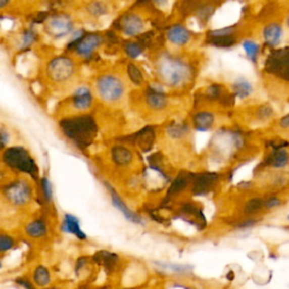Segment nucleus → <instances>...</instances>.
Wrapping results in <instances>:
<instances>
[{
	"instance_id": "f257e3e1",
	"label": "nucleus",
	"mask_w": 289,
	"mask_h": 289,
	"mask_svg": "<svg viewBox=\"0 0 289 289\" xmlns=\"http://www.w3.org/2000/svg\"><path fill=\"white\" fill-rule=\"evenodd\" d=\"M62 133L81 151L88 148L98 133V123L91 115H77L60 121Z\"/></svg>"
},
{
	"instance_id": "f03ea898",
	"label": "nucleus",
	"mask_w": 289,
	"mask_h": 289,
	"mask_svg": "<svg viewBox=\"0 0 289 289\" xmlns=\"http://www.w3.org/2000/svg\"><path fill=\"white\" fill-rule=\"evenodd\" d=\"M157 72L160 78L171 87H180L189 83L194 75L191 66L180 58L166 56L158 62Z\"/></svg>"
},
{
	"instance_id": "7ed1b4c3",
	"label": "nucleus",
	"mask_w": 289,
	"mask_h": 289,
	"mask_svg": "<svg viewBox=\"0 0 289 289\" xmlns=\"http://www.w3.org/2000/svg\"><path fill=\"white\" fill-rule=\"evenodd\" d=\"M5 164L12 170H15L22 173L31 175L33 179H37L38 167L35 161L30 155L25 148L21 146L11 147L5 151L3 155Z\"/></svg>"
},
{
	"instance_id": "20e7f679",
	"label": "nucleus",
	"mask_w": 289,
	"mask_h": 289,
	"mask_svg": "<svg viewBox=\"0 0 289 289\" xmlns=\"http://www.w3.org/2000/svg\"><path fill=\"white\" fill-rule=\"evenodd\" d=\"M96 90L101 99L108 103H114L121 100L124 95V84L119 77L107 74L99 77L96 81Z\"/></svg>"
},
{
	"instance_id": "39448f33",
	"label": "nucleus",
	"mask_w": 289,
	"mask_h": 289,
	"mask_svg": "<svg viewBox=\"0 0 289 289\" xmlns=\"http://www.w3.org/2000/svg\"><path fill=\"white\" fill-rule=\"evenodd\" d=\"M74 72L75 62L69 57H56L47 65V74L52 80L58 81V83L69 79L74 75Z\"/></svg>"
},
{
	"instance_id": "423d86ee",
	"label": "nucleus",
	"mask_w": 289,
	"mask_h": 289,
	"mask_svg": "<svg viewBox=\"0 0 289 289\" xmlns=\"http://www.w3.org/2000/svg\"><path fill=\"white\" fill-rule=\"evenodd\" d=\"M264 68L269 74L288 80V47L272 51L268 57Z\"/></svg>"
},
{
	"instance_id": "0eeeda50",
	"label": "nucleus",
	"mask_w": 289,
	"mask_h": 289,
	"mask_svg": "<svg viewBox=\"0 0 289 289\" xmlns=\"http://www.w3.org/2000/svg\"><path fill=\"white\" fill-rule=\"evenodd\" d=\"M5 197L8 201H11L15 206L26 205L31 200L32 189L27 182L23 180H17L12 182L5 187Z\"/></svg>"
},
{
	"instance_id": "6e6552de",
	"label": "nucleus",
	"mask_w": 289,
	"mask_h": 289,
	"mask_svg": "<svg viewBox=\"0 0 289 289\" xmlns=\"http://www.w3.org/2000/svg\"><path fill=\"white\" fill-rule=\"evenodd\" d=\"M74 28V22L67 14H57L47 19L46 31L51 36L56 38L68 35Z\"/></svg>"
},
{
	"instance_id": "1a4fd4ad",
	"label": "nucleus",
	"mask_w": 289,
	"mask_h": 289,
	"mask_svg": "<svg viewBox=\"0 0 289 289\" xmlns=\"http://www.w3.org/2000/svg\"><path fill=\"white\" fill-rule=\"evenodd\" d=\"M103 43V36L98 33H88L80 37L74 46V50L77 55L83 58H90L94 52L99 49L100 45Z\"/></svg>"
},
{
	"instance_id": "9d476101",
	"label": "nucleus",
	"mask_w": 289,
	"mask_h": 289,
	"mask_svg": "<svg viewBox=\"0 0 289 289\" xmlns=\"http://www.w3.org/2000/svg\"><path fill=\"white\" fill-rule=\"evenodd\" d=\"M218 180V175L216 173H200V174L192 175V192L196 196H204L215 186Z\"/></svg>"
},
{
	"instance_id": "9b49d317",
	"label": "nucleus",
	"mask_w": 289,
	"mask_h": 289,
	"mask_svg": "<svg viewBox=\"0 0 289 289\" xmlns=\"http://www.w3.org/2000/svg\"><path fill=\"white\" fill-rule=\"evenodd\" d=\"M105 186H107L108 191L110 192V196H111V201H112V205L114 206V208H117L120 213H121L124 218L127 220H129L130 223L132 224H137V225H142L143 224V220H142V217L140 215H138L137 213H134L131 209L129 208V207L124 204L123 200L121 199V197L118 195V192L115 191L112 186H111L109 183L105 182Z\"/></svg>"
},
{
	"instance_id": "f8f14e48",
	"label": "nucleus",
	"mask_w": 289,
	"mask_h": 289,
	"mask_svg": "<svg viewBox=\"0 0 289 289\" xmlns=\"http://www.w3.org/2000/svg\"><path fill=\"white\" fill-rule=\"evenodd\" d=\"M119 26L127 36H137L143 30V21L138 14L127 13L119 19Z\"/></svg>"
},
{
	"instance_id": "ddd939ff",
	"label": "nucleus",
	"mask_w": 289,
	"mask_h": 289,
	"mask_svg": "<svg viewBox=\"0 0 289 289\" xmlns=\"http://www.w3.org/2000/svg\"><path fill=\"white\" fill-rule=\"evenodd\" d=\"M146 102L151 109L160 111L167 107L168 100L166 94L164 93L161 87L149 86L146 91Z\"/></svg>"
},
{
	"instance_id": "4468645a",
	"label": "nucleus",
	"mask_w": 289,
	"mask_h": 289,
	"mask_svg": "<svg viewBox=\"0 0 289 289\" xmlns=\"http://www.w3.org/2000/svg\"><path fill=\"white\" fill-rule=\"evenodd\" d=\"M71 102L76 110L85 111L89 109L91 104H93V94H91V90L88 87H86V86L77 88L75 93L72 94Z\"/></svg>"
},
{
	"instance_id": "2eb2a0df",
	"label": "nucleus",
	"mask_w": 289,
	"mask_h": 289,
	"mask_svg": "<svg viewBox=\"0 0 289 289\" xmlns=\"http://www.w3.org/2000/svg\"><path fill=\"white\" fill-rule=\"evenodd\" d=\"M167 40L175 45H185L191 40V33L186 27L180 24L173 25L166 32Z\"/></svg>"
},
{
	"instance_id": "dca6fc26",
	"label": "nucleus",
	"mask_w": 289,
	"mask_h": 289,
	"mask_svg": "<svg viewBox=\"0 0 289 289\" xmlns=\"http://www.w3.org/2000/svg\"><path fill=\"white\" fill-rule=\"evenodd\" d=\"M91 260H93L96 264H99V266H102L108 272H112L118 264L119 255L113 252L102 250V251L96 252Z\"/></svg>"
},
{
	"instance_id": "f3484780",
	"label": "nucleus",
	"mask_w": 289,
	"mask_h": 289,
	"mask_svg": "<svg viewBox=\"0 0 289 289\" xmlns=\"http://www.w3.org/2000/svg\"><path fill=\"white\" fill-rule=\"evenodd\" d=\"M61 230L65 233L75 235L76 237L80 240H85L86 238H87V236H86V234L80 228L79 219L74 215H70V214L65 215L64 221H62V225H61Z\"/></svg>"
},
{
	"instance_id": "a211bd4d",
	"label": "nucleus",
	"mask_w": 289,
	"mask_h": 289,
	"mask_svg": "<svg viewBox=\"0 0 289 289\" xmlns=\"http://www.w3.org/2000/svg\"><path fill=\"white\" fill-rule=\"evenodd\" d=\"M282 26L277 23H271L264 27L263 37L269 46H277L282 38Z\"/></svg>"
},
{
	"instance_id": "6ab92c4d",
	"label": "nucleus",
	"mask_w": 289,
	"mask_h": 289,
	"mask_svg": "<svg viewBox=\"0 0 289 289\" xmlns=\"http://www.w3.org/2000/svg\"><path fill=\"white\" fill-rule=\"evenodd\" d=\"M133 141L140 147L143 152H148L153 147V143L155 141V131L153 128L147 127L140 130L138 133L132 136Z\"/></svg>"
},
{
	"instance_id": "aec40b11",
	"label": "nucleus",
	"mask_w": 289,
	"mask_h": 289,
	"mask_svg": "<svg viewBox=\"0 0 289 289\" xmlns=\"http://www.w3.org/2000/svg\"><path fill=\"white\" fill-rule=\"evenodd\" d=\"M215 123V115L211 112H207V111H201L195 114L194 117V126L198 130V131H208L213 128Z\"/></svg>"
},
{
	"instance_id": "412c9836",
	"label": "nucleus",
	"mask_w": 289,
	"mask_h": 289,
	"mask_svg": "<svg viewBox=\"0 0 289 289\" xmlns=\"http://www.w3.org/2000/svg\"><path fill=\"white\" fill-rule=\"evenodd\" d=\"M112 160L118 166H127L133 160V155L129 148L118 144L112 149Z\"/></svg>"
},
{
	"instance_id": "4be33fe9",
	"label": "nucleus",
	"mask_w": 289,
	"mask_h": 289,
	"mask_svg": "<svg viewBox=\"0 0 289 289\" xmlns=\"http://www.w3.org/2000/svg\"><path fill=\"white\" fill-rule=\"evenodd\" d=\"M266 163L269 166L276 167V168H283L287 166L288 164V152L285 148H278L270 154Z\"/></svg>"
},
{
	"instance_id": "5701e85b",
	"label": "nucleus",
	"mask_w": 289,
	"mask_h": 289,
	"mask_svg": "<svg viewBox=\"0 0 289 289\" xmlns=\"http://www.w3.org/2000/svg\"><path fill=\"white\" fill-rule=\"evenodd\" d=\"M192 175L194 174H184V173L177 175L174 181L172 182L170 189L167 191V198L168 197H174L176 195H179L181 191L184 190L187 184L191 182Z\"/></svg>"
},
{
	"instance_id": "b1692460",
	"label": "nucleus",
	"mask_w": 289,
	"mask_h": 289,
	"mask_svg": "<svg viewBox=\"0 0 289 289\" xmlns=\"http://www.w3.org/2000/svg\"><path fill=\"white\" fill-rule=\"evenodd\" d=\"M26 234L32 238H41L45 236L47 233V226L44 220L42 219H35L27 224L25 228Z\"/></svg>"
},
{
	"instance_id": "393cba45",
	"label": "nucleus",
	"mask_w": 289,
	"mask_h": 289,
	"mask_svg": "<svg viewBox=\"0 0 289 289\" xmlns=\"http://www.w3.org/2000/svg\"><path fill=\"white\" fill-rule=\"evenodd\" d=\"M234 95L239 99H247L253 93V86L245 78H238L234 81L232 86Z\"/></svg>"
},
{
	"instance_id": "a878e982",
	"label": "nucleus",
	"mask_w": 289,
	"mask_h": 289,
	"mask_svg": "<svg viewBox=\"0 0 289 289\" xmlns=\"http://www.w3.org/2000/svg\"><path fill=\"white\" fill-rule=\"evenodd\" d=\"M33 281L37 287L44 288L50 285L51 274L49 269L44 266H37L33 271Z\"/></svg>"
},
{
	"instance_id": "bb28decb",
	"label": "nucleus",
	"mask_w": 289,
	"mask_h": 289,
	"mask_svg": "<svg viewBox=\"0 0 289 289\" xmlns=\"http://www.w3.org/2000/svg\"><path fill=\"white\" fill-rule=\"evenodd\" d=\"M207 43L216 47L227 49L235 44L236 38L234 35H208Z\"/></svg>"
},
{
	"instance_id": "cd10ccee",
	"label": "nucleus",
	"mask_w": 289,
	"mask_h": 289,
	"mask_svg": "<svg viewBox=\"0 0 289 289\" xmlns=\"http://www.w3.org/2000/svg\"><path fill=\"white\" fill-rule=\"evenodd\" d=\"M189 130L185 123H174L167 128V134L173 139H181L189 133Z\"/></svg>"
},
{
	"instance_id": "c85d7f7f",
	"label": "nucleus",
	"mask_w": 289,
	"mask_h": 289,
	"mask_svg": "<svg viewBox=\"0 0 289 289\" xmlns=\"http://www.w3.org/2000/svg\"><path fill=\"white\" fill-rule=\"evenodd\" d=\"M242 46L245 50V52H247V56L249 59L255 64V62L258 61V57L260 54V45L258 44V43H255L254 41L245 40L242 43Z\"/></svg>"
},
{
	"instance_id": "c756f323",
	"label": "nucleus",
	"mask_w": 289,
	"mask_h": 289,
	"mask_svg": "<svg viewBox=\"0 0 289 289\" xmlns=\"http://www.w3.org/2000/svg\"><path fill=\"white\" fill-rule=\"evenodd\" d=\"M207 95L209 96L211 100H218L220 102H224L225 104L228 102V101H226L225 98L227 99L229 96H227V94H225V90L224 88L221 87L220 85H211L209 86L208 88H207Z\"/></svg>"
},
{
	"instance_id": "7c9ffc66",
	"label": "nucleus",
	"mask_w": 289,
	"mask_h": 289,
	"mask_svg": "<svg viewBox=\"0 0 289 289\" xmlns=\"http://www.w3.org/2000/svg\"><path fill=\"white\" fill-rule=\"evenodd\" d=\"M123 49L127 56L132 58V59L140 57L143 52V47L138 42H126L123 45Z\"/></svg>"
},
{
	"instance_id": "2f4dec72",
	"label": "nucleus",
	"mask_w": 289,
	"mask_h": 289,
	"mask_svg": "<svg viewBox=\"0 0 289 289\" xmlns=\"http://www.w3.org/2000/svg\"><path fill=\"white\" fill-rule=\"evenodd\" d=\"M128 75L132 83L137 86H140L143 83V75L142 71L138 68L136 65L129 64L128 65Z\"/></svg>"
},
{
	"instance_id": "473e14b6",
	"label": "nucleus",
	"mask_w": 289,
	"mask_h": 289,
	"mask_svg": "<svg viewBox=\"0 0 289 289\" xmlns=\"http://www.w3.org/2000/svg\"><path fill=\"white\" fill-rule=\"evenodd\" d=\"M263 208V200L261 198H253L247 202L244 211L247 215H254Z\"/></svg>"
},
{
	"instance_id": "72a5a7b5",
	"label": "nucleus",
	"mask_w": 289,
	"mask_h": 289,
	"mask_svg": "<svg viewBox=\"0 0 289 289\" xmlns=\"http://www.w3.org/2000/svg\"><path fill=\"white\" fill-rule=\"evenodd\" d=\"M87 11L89 14H91L93 16H102L105 15L108 13V7L107 5L104 3H100V2H95V3H90L87 6Z\"/></svg>"
},
{
	"instance_id": "f704fd0d",
	"label": "nucleus",
	"mask_w": 289,
	"mask_h": 289,
	"mask_svg": "<svg viewBox=\"0 0 289 289\" xmlns=\"http://www.w3.org/2000/svg\"><path fill=\"white\" fill-rule=\"evenodd\" d=\"M15 247V239L7 234L0 233V253L8 252Z\"/></svg>"
},
{
	"instance_id": "c9c22d12",
	"label": "nucleus",
	"mask_w": 289,
	"mask_h": 289,
	"mask_svg": "<svg viewBox=\"0 0 289 289\" xmlns=\"http://www.w3.org/2000/svg\"><path fill=\"white\" fill-rule=\"evenodd\" d=\"M41 189L43 194V198L46 202H51L54 198V191H52L51 182L47 177H42L41 180Z\"/></svg>"
},
{
	"instance_id": "e433bc0d",
	"label": "nucleus",
	"mask_w": 289,
	"mask_h": 289,
	"mask_svg": "<svg viewBox=\"0 0 289 289\" xmlns=\"http://www.w3.org/2000/svg\"><path fill=\"white\" fill-rule=\"evenodd\" d=\"M214 13V8L209 7V6H202L200 7V9L198 8V19L202 23H207L209 21V17L213 15Z\"/></svg>"
},
{
	"instance_id": "4c0bfd02",
	"label": "nucleus",
	"mask_w": 289,
	"mask_h": 289,
	"mask_svg": "<svg viewBox=\"0 0 289 289\" xmlns=\"http://www.w3.org/2000/svg\"><path fill=\"white\" fill-rule=\"evenodd\" d=\"M36 40V33L33 30H27L25 31V33L23 34V38H22V45L24 47L31 46L33 43L35 42Z\"/></svg>"
},
{
	"instance_id": "58836bf2",
	"label": "nucleus",
	"mask_w": 289,
	"mask_h": 289,
	"mask_svg": "<svg viewBox=\"0 0 289 289\" xmlns=\"http://www.w3.org/2000/svg\"><path fill=\"white\" fill-rule=\"evenodd\" d=\"M272 114H273V110L271 107H269V105H263V107L258 109V112H257V115L260 120L269 119Z\"/></svg>"
},
{
	"instance_id": "ea45409f",
	"label": "nucleus",
	"mask_w": 289,
	"mask_h": 289,
	"mask_svg": "<svg viewBox=\"0 0 289 289\" xmlns=\"http://www.w3.org/2000/svg\"><path fill=\"white\" fill-rule=\"evenodd\" d=\"M282 204V201L280 198H277V197H271L267 200L263 201V207L266 209H273L276 207H279Z\"/></svg>"
},
{
	"instance_id": "a19ab883",
	"label": "nucleus",
	"mask_w": 289,
	"mask_h": 289,
	"mask_svg": "<svg viewBox=\"0 0 289 289\" xmlns=\"http://www.w3.org/2000/svg\"><path fill=\"white\" fill-rule=\"evenodd\" d=\"M88 263V259L86 258V257H80L78 260H77V262H76V267H75V271L77 274H79L80 270H83V269L85 268L86 264Z\"/></svg>"
},
{
	"instance_id": "79ce46f5",
	"label": "nucleus",
	"mask_w": 289,
	"mask_h": 289,
	"mask_svg": "<svg viewBox=\"0 0 289 289\" xmlns=\"http://www.w3.org/2000/svg\"><path fill=\"white\" fill-rule=\"evenodd\" d=\"M17 282L21 285L22 287H24L25 289H35L34 285H32V282L30 280H27V279H24V278H21V279H18Z\"/></svg>"
},
{
	"instance_id": "37998d69",
	"label": "nucleus",
	"mask_w": 289,
	"mask_h": 289,
	"mask_svg": "<svg viewBox=\"0 0 289 289\" xmlns=\"http://www.w3.org/2000/svg\"><path fill=\"white\" fill-rule=\"evenodd\" d=\"M8 142V134L4 131V130H0V149H3L6 143Z\"/></svg>"
},
{
	"instance_id": "c03bdc74",
	"label": "nucleus",
	"mask_w": 289,
	"mask_h": 289,
	"mask_svg": "<svg viewBox=\"0 0 289 289\" xmlns=\"http://www.w3.org/2000/svg\"><path fill=\"white\" fill-rule=\"evenodd\" d=\"M255 224H257V220H254V219H248V220L243 221V223H240V224L238 225V228H240V229L249 228V227H252V226H254Z\"/></svg>"
},
{
	"instance_id": "a18cd8bd",
	"label": "nucleus",
	"mask_w": 289,
	"mask_h": 289,
	"mask_svg": "<svg viewBox=\"0 0 289 289\" xmlns=\"http://www.w3.org/2000/svg\"><path fill=\"white\" fill-rule=\"evenodd\" d=\"M280 126L283 129H287L289 127V115H285V117L281 118L280 120Z\"/></svg>"
},
{
	"instance_id": "49530a36",
	"label": "nucleus",
	"mask_w": 289,
	"mask_h": 289,
	"mask_svg": "<svg viewBox=\"0 0 289 289\" xmlns=\"http://www.w3.org/2000/svg\"><path fill=\"white\" fill-rule=\"evenodd\" d=\"M233 274H234V273H233L232 271H230V272H229V273L227 274V278H228V280H233V279H234V277H233Z\"/></svg>"
},
{
	"instance_id": "de8ad7c7",
	"label": "nucleus",
	"mask_w": 289,
	"mask_h": 289,
	"mask_svg": "<svg viewBox=\"0 0 289 289\" xmlns=\"http://www.w3.org/2000/svg\"><path fill=\"white\" fill-rule=\"evenodd\" d=\"M8 5V2H0V8H3V7H6Z\"/></svg>"
},
{
	"instance_id": "09e8293b",
	"label": "nucleus",
	"mask_w": 289,
	"mask_h": 289,
	"mask_svg": "<svg viewBox=\"0 0 289 289\" xmlns=\"http://www.w3.org/2000/svg\"><path fill=\"white\" fill-rule=\"evenodd\" d=\"M2 267H3V264H2V261H0V269H2Z\"/></svg>"
},
{
	"instance_id": "8fccbe9b",
	"label": "nucleus",
	"mask_w": 289,
	"mask_h": 289,
	"mask_svg": "<svg viewBox=\"0 0 289 289\" xmlns=\"http://www.w3.org/2000/svg\"><path fill=\"white\" fill-rule=\"evenodd\" d=\"M123 289H133V288H123Z\"/></svg>"
},
{
	"instance_id": "3c124183",
	"label": "nucleus",
	"mask_w": 289,
	"mask_h": 289,
	"mask_svg": "<svg viewBox=\"0 0 289 289\" xmlns=\"http://www.w3.org/2000/svg\"><path fill=\"white\" fill-rule=\"evenodd\" d=\"M47 289H57V288H47Z\"/></svg>"
}]
</instances>
